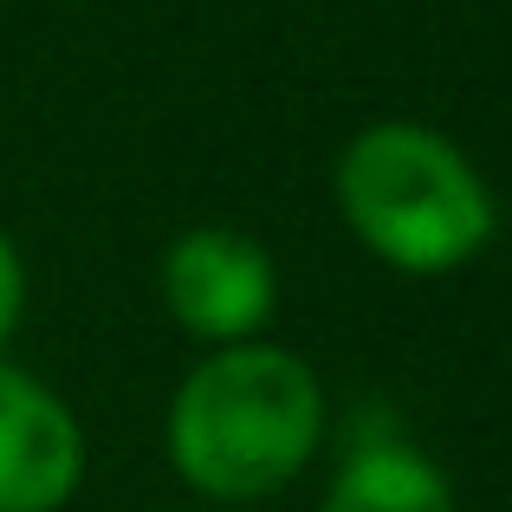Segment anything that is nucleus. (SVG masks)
Listing matches in <instances>:
<instances>
[{
	"instance_id": "obj_4",
	"label": "nucleus",
	"mask_w": 512,
	"mask_h": 512,
	"mask_svg": "<svg viewBox=\"0 0 512 512\" xmlns=\"http://www.w3.org/2000/svg\"><path fill=\"white\" fill-rule=\"evenodd\" d=\"M85 480V428L39 376L0 363V512H59Z\"/></svg>"
},
{
	"instance_id": "obj_2",
	"label": "nucleus",
	"mask_w": 512,
	"mask_h": 512,
	"mask_svg": "<svg viewBox=\"0 0 512 512\" xmlns=\"http://www.w3.org/2000/svg\"><path fill=\"white\" fill-rule=\"evenodd\" d=\"M344 227L383 266L435 279L487 253L500 208L487 175L467 163L461 143L428 124H370L344 143L331 169Z\"/></svg>"
},
{
	"instance_id": "obj_5",
	"label": "nucleus",
	"mask_w": 512,
	"mask_h": 512,
	"mask_svg": "<svg viewBox=\"0 0 512 512\" xmlns=\"http://www.w3.org/2000/svg\"><path fill=\"white\" fill-rule=\"evenodd\" d=\"M318 512H454V487L409 441H363L338 461Z\"/></svg>"
},
{
	"instance_id": "obj_1",
	"label": "nucleus",
	"mask_w": 512,
	"mask_h": 512,
	"mask_svg": "<svg viewBox=\"0 0 512 512\" xmlns=\"http://www.w3.org/2000/svg\"><path fill=\"white\" fill-rule=\"evenodd\" d=\"M325 435L312 363L279 344H221L169 402V467L208 500H266L292 487Z\"/></svg>"
},
{
	"instance_id": "obj_6",
	"label": "nucleus",
	"mask_w": 512,
	"mask_h": 512,
	"mask_svg": "<svg viewBox=\"0 0 512 512\" xmlns=\"http://www.w3.org/2000/svg\"><path fill=\"white\" fill-rule=\"evenodd\" d=\"M20 312H26V266H20V253H13V240L0 234V344L13 338Z\"/></svg>"
},
{
	"instance_id": "obj_3",
	"label": "nucleus",
	"mask_w": 512,
	"mask_h": 512,
	"mask_svg": "<svg viewBox=\"0 0 512 512\" xmlns=\"http://www.w3.org/2000/svg\"><path fill=\"white\" fill-rule=\"evenodd\" d=\"M163 305L201 344H253L273 325L279 273L260 240L234 227H195L163 253Z\"/></svg>"
}]
</instances>
